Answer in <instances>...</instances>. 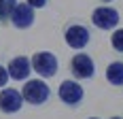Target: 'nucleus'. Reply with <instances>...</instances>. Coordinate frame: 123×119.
I'll return each mask as SVG.
<instances>
[{
  "instance_id": "1",
  "label": "nucleus",
  "mask_w": 123,
  "mask_h": 119,
  "mask_svg": "<svg viewBox=\"0 0 123 119\" xmlns=\"http://www.w3.org/2000/svg\"><path fill=\"white\" fill-rule=\"evenodd\" d=\"M49 85L45 83L43 79H32V81H25L24 89H21V96H24V102H28V104H34V106H38V104H43V102H47L49 100Z\"/></svg>"
},
{
  "instance_id": "2",
  "label": "nucleus",
  "mask_w": 123,
  "mask_h": 119,
  "mask_svg": "<svg viewBox=\"0 0 123 119\" xmlns=\"http://www.w3.org/2000/svg\"><path fill=\"white\" fill-rule=\"evenodd\" d=\"M30 64L38 77H45V79H49L57 72V58L51 51H36L30 58Z\"/></svg>"
},
{
  "instance_id": "3",
  "label": "nucleus",
  "mask_w": 123,
  "mask_h": 119,
  "mask_svg": "<svg viewBox=\"0 0 123 119\" xmlns=\"http://www.w3.org/2000/svg\"><path fill=\"white\" fill-rule=\"evenodd\" d=\"M9 19H11V24L15 26V28L25 30V28H30V26L34 24V9H32L28 2H17V4L13 7Z\"/></svg>"
},
{
  "instance_id": "4",
  "label": "nucleus",
  "mask_w": 123,
  "mask_h": 119,
  "mask_svg": "<svg viewBox=\"0 0 123 119\" xmlns=\"http://www.w3.org/2000/svg\"><path fill=\"white\" fill-rule=\"evenodd\" d=\"M91 21L100 30H112L119 24V13L112 7H100V9H96L91 13Z\"/></svg>"
},
{
  "instance_id": "5",
  "label": "nucleus",
  "mask_w": 123,
  "mask_h": 119,
  "mask_svg": "<svg viewBox=\"0 0 123 119\" xmlns=\"http://www.w3.org/2000/svg\"><path fill=\"white\" fill-rule=\"evenodd\" d=\"M70 72L76 79H91L93 72H96V66H93V60L89 58L87 53H76L70 62Z\"/></svg>"
},
{
  "instance_id": "6",
  "label": "nucleus",
  "mask_w": 123,
  "mask_h": 119,
  "mask_svg": "<svg viewBox=\"0 0 123 119\" xmlns=\"http://www.w3.org/2000/svg\"><path fill=\"white\" fill-rule=\"evenodd\" d=\"M57 94H60V100L64 104H68V106H76L81 100H83V87L76 83V81H62L60 89H57Z\"/></svg>"
},
{
  "instance_id": "7",
  "label": "nucleus",
  "mask_w": 123,
  "mask_h": 119,
  "mask_svg": "<svg viewBox=\"0 0 123 119\" xmlns=\"http://www.w3.org/2000/svg\"><path fill=\"white\" fill-rule=\"evenodd\" d=\"M64 40L68 43V47H72V49H83L89 43V30L81 24H72V26L66 28Z\"/></svg>"
},
{
  "instance_id": "8",
  "label": "nucleus",
  "mask_w": 123,
  "mask_h": 119,
  "mask_svg": "<svg viewBox=\"0 0 123 119\" xmlns=\"http://www.w3.org/2000/svg\"><path fill=\"white\" fill-rule=\"evenodd\" d=\"M24 104V96L21 92H17V89H13V87H4L2 89V94H0V111L2 113H17L19 108Z\"/></svg>"
},
{
  "instance_id": "9",
  "label": "nucleus",
  "mask_w": 123,
  "mask_h": 119,
  "mask_svg": "<svg viewBox=\"0 0 123 119\" xmlns=\"http://www.w3.org/2000/svg\"><path fill=\"white\" fill-rule=\"evenodd\" d=\"M9 70V77L15 79V81H25L30 77V70H32V64H30V58L25 55H17V58L11 60V64L6 66Z\"/></svg>"
},
{
  "instance_id": "10",
  "label": "nucleus",
  "mask_w": 123,
  "mask_h": 119,
  "mask_svg": "<svg viewBox=\"0 0 123 119\" xmlns=\"http://www.w3.org/2000/svg\"><path fill=\"white\" fill-rule=\"evenodd\" d=\"M106 79L111 85H123V62H112L106 68Z\"/></svg>"
},
{
  "instance_id": "11",
  "label": "nucleus",
  "mask_w": 123,
  "mask_h": 119,
  "mask_svg": "<svg viewBox=\"0 0 123 119\" xmlns=\"http://www.w3.org/2000/svg\"><path fill=\"white\" fill-rule=\"evenodd\" d=\"M15 4H17V0H0V21L9 19V15H11Z\"/></svg>"
},
{
  "instance_id": "12",
  "label": "nucleus",
  "mask_w": 123,
  "mask_h": 119,
  "mask_svg": "<svg viewBox=\"0 0 123 119\" xmlns=\"http://www.w3.org/2000/svg\"><path fill=\"white\" fill-rule=\"evenodd\" d=\"M111 43H112V49H115V51L123 53V28H121V30H115V32H112Z\"/></svg>"
},
{
  "instance_id": "13",
  "label": "nucleus",
  "mask_w": 123,
  "mask_h": 119,
  "mask_svg": "<svg viewBox=\"0 0 123 119\" xmlns=\"http://www.w3.org/2000/svg\"><path fill=\"white\" fill-rule=\"evenodd\" d=\"M9 79H11V77H9V70H6L4 66H0V87H4Z\"/></svg>"
},
{
  "instance_id": "14",
  "label": "nucleus",
  "mask_w": 123,
  "mask_h": 119,
  "mask_svg": "<svg viewBox=\"0 0 123 119\" xmlns=\"http://www.w3.org/2000/svg\"><path fill=\"white\" fill-rule=\"evenodd\" d=\"M25 2H28L32 9H40V7H45V4H47V0H25Z\"/></svg>"
},
{
  "instance_id": "15",
  "label": "nucleus",
  "mask_w": 123,
  "mask_h": 119,
  "mask_svg": "<svg viewBox=\"0 0 123 119\" xmlns=\"http://www.w3.org/2000/svg\"><path fill=\"white\" fill-rule=\"evenodd\" d=\"M102 2H112V0H102Z\"/></svg>"
},
{
  "instance_id": "16",
  "label": "nucleus",
  "mask_w": 123,
  "mask_h": 119,
  "mask_svg": "<svg viewBox=\"0 0 123 119\" xmlns=\"http://www.w3.org/2000/svg\"><path fill=\"white\" fill-rule=\"evenodd\" d=\"M112 119H123V117H112Z\"/></svg>"
},
{
  "instance_id": "17",
  "label": "nucleus",
  "mask_w": 123,
  "mask_h": 119,
  "mask_svg": "<svg viewBox=\"0 0 123 119\" xmlns=\"http://www.w3.org/2000/svg\"><path fill=\"white\" fill-rule=\"evenodd\" d=\"M89 119H98V117H89Z\"/></svg>"
}]
</instances>
